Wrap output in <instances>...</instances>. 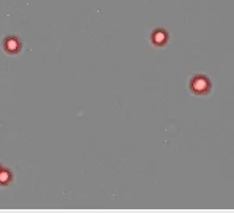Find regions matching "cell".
Returning <instances> with one entry per match:
<instances>
[{
  "mask_svg": "<svg viewBox=\"0 0 234 213\" xmlns=\"http://www.w3.org/2000/svg\"><path fill=\"white\" fill-rule=\"evenodd\" d=\"M16 46H17V43H16L14 40H11V41H9V42H7V47H9L11 51H14V49L16 48Z\"/></svg>",
  "mask_w": 234,
  "mask_h": 213,
  "instance_id": "277c9868",
  "label": "cell"
},
{
  "mask_svg": "<svg viewBox=\"0 0 234 213\" xmlns=\"http://www.w3.org/2000/svg\"><path fill=\"white\" fill-rule=\"evenodd\" d=\"M211 88V84H210V80L206 78V77H195L191 81V89L192 91H195L196 94L201 95V94H205L210 90Z\"/></svg>",
  "mask_w": 234,
  "mask_h": 213,
  "instance_id": "6da1fadb",
  "label": "cell"
},
{
  "mask_svg": "<svg viewBox=\"0 0 234 213\" xmlns=\"http://www.w3.org/2000/svg\"><path fill=\"white\" fill-rule=\"evenodd\" d=\"M155 42H158V43H160V42H163L164 41V38H165V36L163 35V33H158V35H155Z\"/></svg>",
  "mask_w": 234,
  "mask_h": 213,
  "instance_id": "3957f363",
  "label": "cell"
},
{
  "mask_svg": "<svg viewBox=\"0 0 234 213\" xmlns=\"http://www.w3.org/2000/svg\"><path fill=\"white\" fill-rule=\"evenodd\" d=\"M7 180H9V174L5 171L0 173V182H6Z\"/></svg>",
  "mask_w": 234,
  "mask_h": 213,
  "instance_id": "7a4b0ae2",
  "label": "cell"
}]
</instances>
